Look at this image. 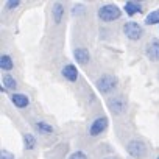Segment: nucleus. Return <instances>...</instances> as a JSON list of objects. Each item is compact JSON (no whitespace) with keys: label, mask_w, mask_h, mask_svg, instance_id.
Returning a JSON list of instances; mask_svg holds the SVG:
<instances>
[{"label":"nucleus","mask_w":159,"mask_h":159,"mask_svg":"<svg viewBox=\"0 0 159 159\" xmlns=\"http://www.w3.org/2000/svg\"><path fill=\"white\" fill-rule=\"evenodd\" d=\"M95 84H97V89H98L100 94L109 95V94H112V92L117 89V86H119V78H117L116 75H112V73H105V75H102V76L97 80Z\"/></svg>","instance_id":"obj_1"},{"label":"nucleus","mask_w":159,"mask_h":159,"mask_svg":"<svg viewBox=\"0 0 159 159\" xmlns=\"http://www.w3.org/2000/svg\"><path fill=\"white\" fill-rule=\"evenodd\" d=\"M122 17V10L114 3H106L98 8V19L103 22H114Z\"/></svg>","instance_id":"obj_2"},{"label":"nucleus","mask_w":159,"mask_h":159,"mask_svg":"<svg viewBox=\"0 0 159 159\" xmlns=\"http://www.w3.org/2000/svg\"><path fill=\"white\" fill-rule=\"evenodd\" d=\"M126 151L129 153V156L136 157V159H143L148 153V148L145 145V142L136 139V140H131L128 145H126Z\"/></svg>","instance_id":"obj_3"},{"label":"nucleus","mask_w":159,"mask_h":159,"mask_svg":"<svg viewBox=\"0 0 159 159\" xmlns=\"http://www.w3.org/2000/svg\"><path fill=\"white\" fill-rule=\"evenodd\" d=\"M123 34L129 39V41H139L142 36H143V28L140 27V24L137 22H126L123 25Z\"/></svg>","instance_id":"obj_4"},{"label":"nucleus","mask_w":159,"mask_h":159,"mask_svg":"<svg viewBox=\"0 0 159 159\" xmlns=\"http://www.w3.org/2000/svg\"><path fill=\"white\" fill-rule=\"evenodd\" d=\"M108 106H109V109L114 112V114H122V112H125V109H126V98L125 97H122V95H116V97H109L108 98Z\"/></svg>","instance_id":"obj_5"},{"label":"nucleus","mask_w":159,"mask_h":159,"mask_svg":"<svg viewBox=\"0 0 159 159\" xmlns=\"http://www.w3.org/2000/svg\"><path fill=\"white\" fill-rule=\"evenodd\" d=\"M108 126H109V122H108V119L106 117H97L92 123H91V126H89V134L91 136H100L102 133H105L106 129H108Z\"/></svg>","instance_id":"obj_6"},{"label":"nucleus","mask_w":159,"mask_h":159,"mask_svg":"<svg viewBox=\"0 0 159 159\" xmlns=\"http://www.w3.org/2000/svg\"><path fill=\"white\" fill-rule=\"evenodd\" d=\"M61 75L64 80H67V81L70 83H75L78 80V69L75 64H66L62 69H61Z\"/></svg>","instance_id":"obj_7"},{"label":"nucleus","mask_w":159,"mask_h":159,"mask_svg":"<svg viewBox=\"0 0 159 159\" xmlns=\"http://www.w3.org/2000/svg\"><path fill=\"white\" fill-rule=\"evenodd\" d=\"M73 58H75V61H76L78 64L86 66V64H89V61H91V53H89V50L84 48V47H78V48L73 50Z\"/></svg>","instance_id":"obj_8"},{"label":"nucleus","mask_w":159,"mask_h":159,"mask_svg":"<svg viewBox=\"0 0 159 159\" xmlns=\"http://www.w3.org/2000/svg\"><path fill=\"white\" fill-rule=\"evenodd\" d=\"M145 55L150 61H159V39H151L145 48Z\"/></svg>","instance_id":"obj_9"},{"label":"nucleus","mask_w":159,"mask_h":159,"mask_svg":"<svg viewBox=\"0 0 159 159\" xmlns=\"http://www.w3.org/2000/svg\"><path fill=\"white\" fill-rule=\"evenodd\" d=\"M10 100H11V103H13L16 108H19V109H24V108H27V106L30 105V98H28L25 94H19V92H13V94L10 95Z\"/></svg>","instance_id":"obj_10"},{"label":"nucleus","mask_w":159,"mask_h":159,"mask_svg":"<svg viewBox=\"0 0 159 159\" xmlns=\"http://www.w3.org/2000/svg\"><path fill=\"white\" fill-rule=\"evenodd\" d=\"M123 10H125V13H126L129 17H133V16L142 13L143 7H142L140 2H137V0H136V2H134V0H129V2H126V3L123 5Z\"/></svg>","instance_id":"obj_11"},{"label":"nucleus","mask_w":159,"mask_h":159,"mask_svg":"<svg viewBox=\"0 0 159 159\" xmlns=\"http://www.w3.org/2000/svg\"><path fill=\"white\" fill-rule=\"evenodd\" d=\"M2 88L5 91H16L17 89V81L14 80V76L11 73H5L2 78Z\"/></svg>","instance_id":"obj_12"},{"label":"nucleus","mask_w":159,"mask_h":159,"mask_svg":"<svg viewBox=\"0 0 159 159\" xmlns=\"http://www.w3.org/2000/svg\"><path fill=\"white\" fill-rule=\"evenodd\" d=\"M34 128H36V131L41 133V134H52V133L55 131L53 126H52L50 123L44 122V120H38V122H34Z\"/></svg>","instance_id":"obj_13"},{"label":"nucleus","mask_w":159,"mask_h":159,"mask_svg":"<svg viewBox=\"0 0 159 159\" xmlns=\"http://www.w3.org/2000/svg\"><path fill=\"white\" fill-rule=\"evenodd\" d=\"M14 67V61L10 55H2L0 56V69L5 70V72H11Z\"/></svg>","instance_id":"obj_14"},{"label":"nucleus","mask_w":159,"mask_h":159,"mask_svg":"<svg viewBox=\"0 0 159 159\" xmlns=\"http://www.w3.org/2000/svg\"><path fill=\"white\" fill-rule=\"evenodd\" d=\"M64 13H66L64 5L59 3V2H56V3L53 5V20H55L56 24H59V22L62 20V17H64Z\"/></svg>","instance_id":"obj_15"},{"label":"nucleus","mask_w":159,"mask_h":159,"mask_svg":"<svg viewBox=\"0 0 159 159\" xmlns=\"http://www.w3.org/2000/svg\"><path fill=\"white\" fill-rule=\"evenodd\" d=\"M22 140H24V148L27 150V151H30V150H34L36 148V137L33 136V134H30V133H25L24 136H22Z\"/></svg>","instance_id":"obj_16"},{"label":"nucleus","mask_w":159,"mask_h":159,"mask_svg":"<svg viewBox=\"0 0 159 159\" xmlns=\"http://www.w3.org/2000/svg\"><path fill=\"white\" fill-rule=\"evenodd\" d=\"M145 25L151 27V25H159V10H153L150 14H147L145 17Z\"/></svg>","instance_id":"obj_17"},{"label":"nucleus","mask_w":159,"mask_h":159,"mask_svg":"<svg viewBox=\"0 0 159 159\" xmlns=\"http://www.w3.org/2000/svg\"><path fill=\"white\" fill-rule=\"evenodd\" d=\"M67 159H89V156L84 151H73Z\"/></svg>","instance_id":"obj_18"},{"label":"nucleus","mask_w":159,"mask_h":159,"mask_svg":"<svg viewBox=\"0 0 159 159\" xmlns=\"http://www.w3.org/2000/svg\"><path fill=\"white\" fill-rule=\"evenodd\" d=\"M5 7H7V10H14V8L20 7V2H19V0H10V2L5 3Z\"/></svg>","instance_id":"obj_19"},{"label":"nucleus","mask_w":159,"mask_h":159,"mask_svg":"<svg viewBox=\"0 0 159 159\" xmlns=\"http://www.w3.org/2000/svg\"><path fill=\"white\" fill-rule=\"evenodd\" d=\"M0 159H16L14 154L8 150H2V153H0Z\"/></svg>","instance_id":"obj_20"},{"label":"nucleus","mask_w":159,"mask_h":159,"mask_svg":"<svg viewBox=\"0 0 159 159\" xmlns=\"http://www.w3.org/2000/svg\"><path fill=\"white\" fill-rule=\"evenodd\" d=\"M105 159H109V157H105Z\"/></svg>","instance_id":"obj_21"},{"label":"nucleus","mask_w":159,"mask_h":159,"mask_svg":"<svg viewBox=\"0 0 159 159\" xmlns=\"http://www.w3.org/2000/svg\"><path fill=\"white\" fill-rule=\"evenodd\" d=\"M156 159H159V156H157V157H156Z\"/></svg>","instance_id":"obj_22"}]
</instances>
